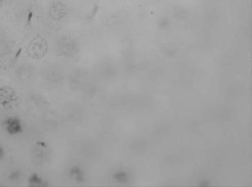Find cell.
Here are the masks:
<instances>
[{"mask_svg": "<svg viewBox=\"0 0 252 187\" xmlns=\"http://www.w3.org/2000/svg\"><path fill=\"white\" fill-rule=\"evenodd\" d=\"M29 184L32 187H45L49 184L43 180L42 176H40L38 173H32L29 177Z\"/></svg>", "mask_w": 252, "mask_h": 187, "instance_id": "cell-5", "label": "cell"}, {"mask_svg": "<svg viewBox=\"0 0 252 187\" xmlns=\"http://www.w3.org/2000/svg\"><path fill=\"white\" fill-rule=\"evenodd\" d=\"M57 46L59 52L64 56H70L74 53V44L69 37H61L59 40Z\"/></svg>", "mask_w": 252, "mask_h": 187, "instance_id": "cell-4", "label": "cell"}, {"mask_svg": "<svg viewBox=\"0 0 252 187\" xmlns=\"http://www.w3.org/2000/svg\"><path fill=\"white\" fill-rule=\"evenodd\" d=\"M4 130L10 136H18L24 132V124L17 116H9L2 121Z\"/></svg>", "mask_w": 252, "mask_h": 187, "instance_id": "cell-2", "label": "cell"}, {"mask_svg": "<svg viewBox=\"0 0 252 187\" xmlns=\"http://www.w3.org/2000/svg\"><path fill=\"white\" fill-rule=\"evenodd\" d=\"M20 176H21V173H20L18 171H14V172H12L10 175V179H11L12 180H17L19 179Z\"/></svg>", "mask_w": 252, "mask_h": 187, "instance_id": "cell-6", "label": "cell"}, {"mask_svg": "<svg viewBox=\"0 0 252 187\" xmlns=\"http://www.w3.org/2000/svg\"><path fill=\"white\" fill-rule=\"evenodd\" d=\"M49 13L54 21H61L66 16V7L62 2L54 1L49 6Z\"/></svg>", "mask_w": 252, "mask_h": 187, "instance_id": "cell-3", "label": "cell"}, {"mask_svg": "<svg viewBox=\"0 0 252 187\" xmlns=\"http://www.w3.org/2000/svg\"><path fill=\"white\" fill-rule=\"evenodd\" d=\"M49 52L47 40L42 36H37L31 41L29 47V54L32 59L40 60L43 58Z\"/></svg>", "mask_w": 252, "mask_h": 187, "instance_id": "cell-1", "label": "cell"}, {"mask_svg": "<svg viewBox=\"0 0 252 187\" xmlns=\"http://www.w3.org/2000/svg\"><path fill=\"white\" fill-rule=\"evenodd\" d=\"M2 4H3V0H0V8L2 7Z\"/></svg>", "mask_w": 252, "mask_h": 187, "instance_id": "cell-8", "label": "cell"}, {"mask_svg": "<svg viewBox=\"0 0 252 187\" xmlns=\"http://www.w3.org/2000/svg\"><path fill=\"white\" fill-rule=\"evenodd\" d=\"M5 157V150H4L3 147L0 144V160L3 158Z\"/></svg>", "mask_w": 252, "mask_h": 187, "instance_id": "cell-7", "label": "cell"}]
</instances>
